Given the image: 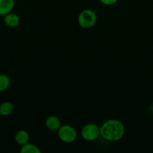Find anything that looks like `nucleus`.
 I'll use <instances>...</instances> for the list:
<instances>
[{"instance_id": "obj_1", "label": "nucleus", "mask_w": 153, "mask_h": 153, "mask_svg": "<svg viewBox=\"0 0 153 153\" xmlns=\"http://www.w3.org/2000/svg\"><path fill=\"white\" fill-rule=\"evenodd\" d=\"M100 136L110 142L118 141L125 133L124 124L118 120L111 119L105 121L100 127Z\"/></svg>"}, {"instance_id": "obj_2", "label": "nucleus", "mask_w": 153, "mask_h": 153, "mask_svg": "<svg viewBox=\"0 0 153 153\" xmlns=\"http://www.w3.org/2000/svg\"><path fill=\"white\" fill-rule=\"evenodd\" d=\"M97 19V14L94 10L92 9H85L80 13L77 21L81 28L88 29L95 25Z\"/></svg>"}, {"instance_id": "obj_3", "label": "nucleus", "mask_w": 153, "mask_h": 153, "mask_svg": "<svg viewBox=\"0 0 153 153\" xmlns=\"http://www.w3.org/2000/svg\"><path fill=\"white\" fill-rule=\"evenodd\" d=\"M57 131L58 138L64 143H73L77 137V132L76 129L70 125L61 126Z\"/></svg>"}, {"instance_id": "obj_4", "label": "nucleus", "mask_w": 153, "mask_h": 153, "mask_svg": "<svg viewBox=\"0 0 153 153\" xmlns=\"http://www.w3.org/2000/svg\"><path fill=\"white\" fill-rule=\"evenodd\" d=\"M81 136L87 141H93L100 136V127L95 123H88L81 129Z\"/></svg>"}, {"instance_id": "obj_5", "label": "nucleus", "mask_w": 153, "mask_h": 153, "mask_svg": "<svg viewBox=\"0 0 153 153\" xmlns=\"http://www.w3.org/2000/svg\"><path fill=\"white\" fill-rule=\"evenodd\" d=\"M45 125L50 131H56L61 127L62 123L59 118L57 117L56 116L52 115L46 118V121H45Z\"/></svg>"}, {"instance_id": "obj_6", "label": "nucleus", "mask_w": 153, "mask_h": 153, "mask_svg": "<svg viewBox=\"0 0 153 153\" xmlns=\"http://www.w3.org/2000/svg\"><path fill=\"white\" fill-rule=\"evenodd\" d=\"M14 0H0V16H5L14 7Z\"/></svg>"}, {"instance_id": "obj_7", "label": "nucleus", "mask_w": 153, "mask_h": 153, "mask_svg": "<svg viewBox=\"0 0 153 153\" xmlns=\"http://www.w3.org/2000/svg\"><path fill=\"white\" fill-rule=\"evenodd\" d=\"M4 22L10 28H15L20 24V17L17 14L10 12L4 16Z\"/></svg>"}, {"instance_id": "obj_8", "label": "nucleus", "mask_w": 153, "mask_h": 153, "mask_svg": "<svg viewBox=\"0 0 153 153\" xmlns=\"http://www.w3.org/2000/svg\"><path fill=\"white\" fill-rule=\"evenodd\" d=\"M29 138L30 136L28 132L23 129L19 130L18 131H16V133L14 135L15 142H16L17 144L20 145V146L28 143V140H29Z\"/></svg>"}, {"instance_id": "obj_9", "label": "nucleus", "mask_w": 153, "mask_h": 153, "mask_svg": "<svg viewBox=\"0 0 153 153\" xmlns=\"http://www.w3.org/2000/svg\"><path fill=\"white\" fill-rule=\"evenodd\" d=\"M14 109L13 103L10 102H4L0 105V115L2 116H9L11 114Z\"/></svg>"}, {"instance_id": "obj_10", "label": "nucleus", "mask_w": 153, "mask_h": 153, "mask_svg": "<svg viewBox=\"0 0 153 153\" xmlns=\"http://www.w3.org/2000/svg\"><path fill=\"white\" fill-rule=\"evenodd\" d=\"M21 153H40L41 150L36 145L33 143H26V144L22 145L20 147Z\"/></svg>"}, {"instance_id": "obj_11", "label": "nucleus", "mask_w": 153, "mask_h": 153, "mask_svg": "<svg viewBox=\"0 0 153 153\" xmlns=\"http://www.w3.org/2000/svg\"><path fill=\"white\" fill-rule=\"evenodd\" d=\"M10 85V79L5 74H0V92L6 91Z\"/></svg>"}, {"instance_id": "obj_12", "label": "nucleus", "mask_w": 153, "mask_h": 153, "mask_svg": "<svg viewBox=\"0 0 153 153\" xmlns=\"http://www.w3.org/2000/svg\"><path fill=\"white\" fill-rule=\"evenodd\" d=\"M100 3L106 6H111L115 4L118 1V0H99Z\"/></svg>"}]
</instances>
